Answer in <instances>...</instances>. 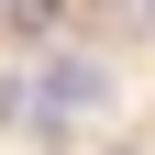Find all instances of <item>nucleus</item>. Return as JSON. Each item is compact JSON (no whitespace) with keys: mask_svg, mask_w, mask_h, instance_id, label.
<instances>
[{"mask_svg":"<svg viewBox=\"0 0 155 155\" xmlns=\"http://www.w3.org/2000/svg\"><path fill=\"white\" fill-rule=\"evenodd\" d=\"M100 111H111V67L100 55H55L33 78V144H78L67 122H100Z\"/></svg>","mask_w":155,"mask_h":155,"instance_id":"obj_1","label":"nucleus"},{"mask_svg":"<svg viewBox=\"0 0 155 155\" xmlns=\"http://www.w3.org/2000/svg\"><path fill=\"white\" fill-rule=\"evenodd\" d=\"M0 22L11 33H55V0H0Z\"/></svg>","mask_w":155,"mask_h":155,"instance_id":"obj_2","label":"nucleus"},{"mask_svg":"<svg viewBox=\"0 0 155 155\" xmlns=\"http://www.w3.org/2000/svg\"><path fill=\"white\" fill-rule=\"evenodd\" d=\"M0 122H11V89H0Z\"/></svg>","mask_w":155,"mask_h":155,"instance_id":"obj_3","label":"nucleus"},{"mask_svg":"<svg viewBox=\"0 0 155 155\" xmlns=\"http://www.w3.org/2000/svg\"><path fill=\"white\" fill-rule=\"evenodd\" d=\"M111 155H133V144H111Z\"/></svg>","mask_w":155,"mask_h":155,"instance_id":"obj_4","label":"nucleus"}]
</instances>
